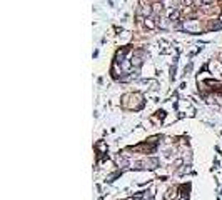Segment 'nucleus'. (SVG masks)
<instances>
[{
	"label": "nucleus",
	"instance_id": "f257e3e1",
	"mask_svg": "<svg viewBox=\"0 0 222 200\" xmlns=\"http://www.w3.org/2000/svg\"><path fill=\"white\" fill-rule=\"evenodd\" d=\"M145 25L147 28H155V23L152 22V18H145Z\"/></svg>",
	"mask_w": 222,
	"mask_h": 200
},
{
	"label": "nucleus",
	"instance_id": "20e7f679",
	"mask_svg": "<svg viewBox=\"0 0 222 200\" xmlns=\"http://www.w3.org/2000/svg\"><path fill=\"white\" fill-rule=\"evenodd\" d=\"M202 2H204V3H211L212 0H202Z\"/></svg>",
	"mask_w": 222,
	"mask_h": 200
},
{
	"label": "nucleus",
	"instance_id": "f03ea898",
	"mask_svg": "<svg viewBox=\"0 0 222 200\" xmlns=\"http://www.w3.org/2000/svg\"><path fill=\"white\" fill-rule=\"evenodd\" d=\"M160 10H162V5H160V3H155L154 9H152V12H154V14H159Z\"/></svg>",
	"mask_w": 222,
	"mask_h": 200
},
{
	"label": "nucleus",
	"instance_id": "7ed1b4c3",
	"mask_svg": "<svg viewBox=\"0 0 222 200\" xmlns=\"http://www.w3.org/2000/svg\"><path fill=\"white\" fill-rule=\"evenodd\" d=\"M177 18H179V12H177V10L172 12V14H170V20H172V22H175Z\"/></svg>",
	"mask_w": 222,
	"mask_h": 200
}]
</instances>
